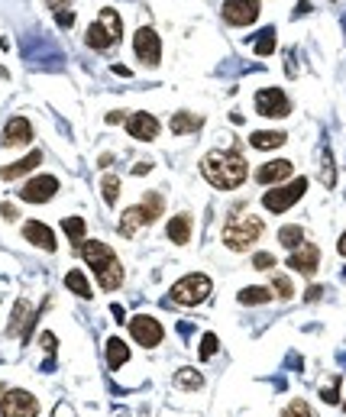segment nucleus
<instances>
[{"label":"nucleus","mask_w":346,"mask_h":417,"mask_svg":"<svg viewBox=\"0 0 346 417\" xmlns=\"http://www.w3.org/2000/svg\"><path fill=\"white\" fill-rule=\"evenodd\" d=\"M201 175L217 188V191H233L246 182L249 175V165H246L243 152L233 146L230 152H207L201 162Z\"/></svg>","instance_id":"nucleus-1"},{"label":"nucleus","mask_w":346,"mask_h":417,"mask_svg":"<svg viewBox=\"0 0 346 417\" xmlns=\"http://www.w3.org/2000/svg\"><path fill=\"white\" fill-rule=\"evenodd\" d=\"M81 256H85V262L91 266L94 278H97V285H101L104 292H113V288L123 285V266H120L117 252L110 249L107 242L85 240L81 242Z\"/></svg>","instance_id":"nucleus-2"},{"label":"nucleus","mask_w":346,"mask_h":417,"mask_svg":"<svg viewBox=\"0 0 346 417\" xmlns=\"http://www.w3.org/2000/svg\"><path fill=\"white\" fill-rule=\"evenodd\" d=\"M262 230H265V224H262L256 214L240 210V214H233V217L227 220V226H223V242H227L233 252H243V249H249V246L259 240Z\"/></svg>","instance_id":"nucleus-3"},{"label":"nucleus","mask_w":346,"mask_h":417,"mask_svg":"<svg viewBox=\"0 0 346 417\" xmlns=\"http://www.w3.org/2000/svg\"><path fill=\"white\" fill-rule=\"evenodd\" d=\"M214 292V282L207 275H201V272H191V275L178 278L175 288H172V301L175 304H185V308H195V304H201V301H207Z\"/></svg>","instance_id":"nucleus-4"},{"label":"nucleus","mask_w":346,"mask_h":417,"mask_svg":"<svg viewBox=\"0 0 346 417\" xmlns=\"http://www.w3.org/2000/svg\"><path fill=\"white\" fill-rule=\"evenodd\" d=\"M304 191H307V178H295V182H282L279 188H269L265 191V198H262V207L269 210V214H285V210H291L298 204V200L304 198Z\"/></svg>","instance_id":"nucleus-5"},{"label":"nucleus","mask_w":346,"mask_h":417,"mask_svg":"<svg viewBox=\"0 0 346 417\" xmlns=\"http://www.w3.org/2000/svg\"><path fill=\"white\" fill-rule=\"evenodd\" d=\"M0 414L4 417H36L39 414V401H36V395L23 392V388H10V392H4V398H0Z\"/></svg>","instance_id":"nucleus-6"},{"label":"nucleus","mask_w":346,"mask_h":417,"mask_svg":"<svg viewBox=\"0 0 346 417\" xmlns=\"http://www.w3.org/2000/svg\"><path fill=\"white\" fill-rule=\"evenodd\" d=\"M256 110H259L262 117L279 120L291 114V100L285 97L282 88H262V91H256Z\"/></svg>","instance_id":"nucleus-7"},{"label":"nucleus","mask_w":346,"mask_h":417,"mask_svg":"<svg viewBox=\"0 0 346 417\" xmlns=\"http://www.w3.org/2000/svg\"><path fill=\"white\" fill-rule=\"evenodd\" d=\"M130 334H133V340L139 343V346L155 350L162 343V336H165V330H162V324L155 317H149V314H136V317L130 320Z\"/></svg>","instance_id":"nucleus-8"},{"label":"nucleus","mask_w":346,"mask_h":417,"mask_svg":"<svg viewBox=\"0 0 346 417\" xmlns=\"http://www.w3.org/2000/svg\"><path fill=\"white\" fill-rule=\"evenodd\" d=\"M133 49H136V55H139V62L149 68H155L162 62V42H159V36H155V29H149V26L136 29Z\"/></svg>","instance_id":"nucleus-9"},{"label":"nucleus","mask_w":346,"mask_h":417,"mask_svg":"<svg viewBox=\"0 0 346 417\" xmlns=\"http://www.w3.org/2000/svg\"><path fill=\"white\" fill-rule=\"evenodd\" d=\"M55 191H59V178L55 175H36L20 188V198H23L26 204H46V200L55 198Z\"/></svg>","instance_id":"nucleus-10"},{"label":"nucleus","mask_w":346,"mask_h":417,"mask_svg":"<svg viewBox=\"0 0 346 417\" xmlns=\"http://www.w3.org/2000/svg\"><path fill=\"white\" fill-rule=\"evenodd\" d=\"M262 0H227L223 4V20L233 26H249L259 20Z\"/></svg>","instance_id":"nucleus-11"},{"label":"nucleus","mask_w":346,"mask_h":417,"mask_svg":"<svg viewBox=\"0 0 346 417\" xmlns=\"http://www.w3.org/2000/svg\"><path fill=\"white\" fill-rule=\"evenodd\" d=\"M36 320H39V314L33 310V304H29L26 298H20L17 308H13V320H10V327H7V336H17L20 334L23 340H29Z\"/></svg>","instance_id":"nucleus-12"},{"label":"nucleus","mask_w":346,"mask_h":417,"mask_svg":"<svg viewBox=\"0 0 346 417\" xmlns=\"http://www.w3.org/2000/svg\"><path fill=\"white\" fill-rule=\"evenodd\" d=\"M288 266L295 268V272H301V275L311 278L317 268H321V249L317 246H311V242H301L298 249H291V256H288Z\"/></svg>","instance_id":"nucleus-13"},{"label":"nucleus","mask_w":346,"mask_h":417,"mask_svg":"<svg viewBox=\"0 0 346 417\" xmlns=\"http://www.w3.org/2000/svg\"><path fill=\"white\" fill-rule=\"evenodd\" d=\"M159 120L152 117V114H146V110H139V114H133V117L127 120V133L133 136V139H139V142H149V139H155L159 136Z\"/></svg>","instance_id":"nucleus-14"},{"label":"nucleus","mask_w":346,"mask_h":417,"mask_svg":"<svg viewBox=\"0 0 346 417\" xmlns=\"http://www.w3.org/2000/svg\"><path fill=\"white\" fill-rule=\"evenodd\" d=\"M33 139V123L26 117H10L7 126H4V136H0V146H26Z\"/></svg>","instance_id":"nucleus-15"},{"label":"nucleus","mask_w":346,"mask_h":417,"mask_svg":"<svg viewBox=\"0 0 346 417\" xmlns=\"http://www.w3.org/2000/svg\"><path fill=\"white\" fill-rule=\"evenodd\" d=\"M23 236H26V242H33V246H39V249H46V252H55V233H52V226H46V224H39V220H26L23 224Z\"/></svg>","instance_id":"nucleus-16"},{"label":"nucleus","mask_w":346,"mask_h":417,"mask_svg":"<svg viewBox=\"0 0 346 417\" xmlns=\"http://www.w3.org/2000/svg\"><path fill=\"white\" fill-rule=\"evenodd\" d=\"M291 172H295V168H291L288 159H275V162H269V165H262L259 172H256V182L259 184H279V182H285Z\"/></svg>","instance_id":"nucleus-17"},{"label":"nucleus","mask_w":346,"mask_h":417,"mask_svg":"<svg viewBox=\"0 0 346 417\" xmlns=\"http://www.w3.org/2000/svg\"><path fill=\"white\" fill-rule=\"evenodd\" d=\"M139 226H149V217H146L143 204H136V207L123 210V217H120V236H136Z\"/></svg>","instance_id":"nucleus-18"},{"label":"nucleus","mask_w":346,"mask_h":417,"mask_svg":"<svg viewBox=\"0 0 346 417\" xmlns=\"http://www.w3.org/2000/svg\"><path fill=\"white\" fill-rule=\"evenodd\" d=\"M39 162H43V152H29L26 159L13 162V165H7V168H0V178H4V182H13V178H20V175H26V172L39 168Z\"/></svg>","instance_id":"nucleus-19"},{"label":"nucleus","mask_w":346,"mask_h":417,"mask_svg":"<svg viewBox=\"0 0 346 417\" xmlns=\"http://www.w3.org/2000/svg\"><path fill=\"white\" fill-rule=\"evenodd\" d=\"M85 42L88 46H91V49H97V52H104V49H110V46H113V33H110L107 26L101 23V20H97V23L94 26H88V33H85Z\"/></svg>","instance_id":"nucleus-20"},{"label":"nucleus","mask_w":346,"mask_h":417,"mask_svg":"<svg viewBox=\"0 0 346 417\" xmlns=\"http://www.w3.org/2000/svg\"><path fill=\"white\" fill-rule=\"evenodd\" d=\"M165 233H169L172 242L185 246V242L191 240V217H188V214H178V217H172V220H169V230H165Z\"/></svg>","instance_id":"nucleus-21"},{"label":"nucleus","mask_w":346,"mask_h":417,"mask_svg":"<svg viewBox=\"0 0 346 417\" xmlns=\"http://www.w3.org/2000/svg\"><path fill=\"white\" fill-rule=\"evenodd\" d=\"M249 146L253 149H279V146H285V133H279V130H259V133L249 136Z\"/></svg>","instance_id":"nucleus-22"},{"label":"nucleus","mask_w":346,"mask_h":417,"mask_svg":"<svg viewBox=\"0 0 346 417\" xmlns=\"http://www.w3.org/2000/svg\"><path fill=\"white\" fill-rule=\"evenodd\" d=\"M204 126V117H198V114H188V110H181V114H175L172 117V133H198Z\"/></svg>","instance_id":"nucleus-23"},{"label":"nucleus","mask_w":346,"mask_h":417,"mask_svg":"<svg viewBox=\"0 0 346 417\" xmlns=\"http://www.w3.org/2000/svg\"><path fill=\"white\" fill-rule=\"evenodd\" d=\"M123 362H130V346L120 340V336H110V340H107V366L120 369Z\"/></svg>","instance_id":"nucleus-24"},{"label":"nucleus","mask_w":346,"mask_h":417,"mask_svg":"<svg viewBox=\"0 0 346 417\" xmlns=\"http://www.w3.org/2000/svg\"><path fill=\"white\" fill-rule=\"evenodd\" d=\"M175 385L181 392H201L204 388V376L198 369H178L175 372Z\"/></svg>","instance_id":"nucleus-25"},{"label":"nucleus","mask_w":346,"mask_h":417,"mask_svg":"<svg viewBox=\"0 0 346 417\" xmlns=\"http://www.w3.org/2000/svg\"><path fill=\"white\" fill-rule=\"evenodd\" d=\"M62 230L68 233V240L75 242V249L88 240V224L81 217H65V220H62Z\"/></svg>","instance_id":"nucleus-26"},{"label":"nucleus","mask_w":346,"mask_h":417,"mask_svg":"<svg viewBox=\"0 0 346 417\" xmlns=\"http://www.w3.org/2000/svg\"><path fill=\"white\" fill-rule=\"evenodd\" d=\"M237 301L240 304H246V308H249V304H269L272 292L269 288H259V285H249V288H243V292L237 294Z\"/></svg>","instance_id":"nucleus-27"},{"label":"nucleus","mask_w":346,"mask_h":417,"mask_svg":"<svg viewBox=\"0 0 346 417\" xmlns=\"http://www.w3.org/2000/svg\"><path fill=\"white\" fill-rule=\"evenodd\" d=\"M65 288H68V292H75L78 294V298H91V288H88V278H85V272H78V268H71V272H68V275H65Z\"/></svg>","instance_id":"nucleus-28"},{"label":"nucleus","mask_w":346,"mask_h":417,"mask_svg":"<svg viewBox=\"0 0 346 417\" xmlns=\"http://www.w3.org/2000/svg\"><path fill=\"white\" fill-rule=\"evenodd\" d=\"M143 210H146V217H149V224H155V217H162V210H165V198L155 191H146Z\"/></svg>","instance_id":"nucleus-29"},{"label":"nucleus","mask_w":346,"mask_h":417,"mask_svg":"<svg viewBox=\"0 0 346 417\" xmlns=\"http://www.w3.org/2000/svg\"><path fill=\"white\" fill-rule=\"evenodd\" d=\"M253 49H256V55H259V59L272 55V52H275V29H262V33L253 39Z\"/></svg>","instance_id":"nucleus-30"},{"label":"nucleus","mask_w":346,"mask_h":417,"mask_svg":"<svg viewBox=\"0 0 346 417\" xmlns=\"http://www.w3.org/2000/svg\"><path fill=\"white\" fill-rule=\"evenodd\" d=\"M279 242L285 246V249H298V246L304 242V230H301V226H295V224L282 226V230H279Z\"/></svg>","instance_id":"nucleus-31"},{"label":"nucleus","mask_w":346,"mask_h":417,"mask_svg":"<svg viewBox=\"0 0 346 417\" xmlns=\"http://www.w3.org/2000/svg\"><path fill=\"white\" fill-rule=\"evenodd\" d=\"M101 194H104V200H107L110 207L120 200V178L117 175H104L101 178Z\"/></svg>","instance_id":"nucleus-32"},{"label":"nucleus","mask_w":346,"mask_h":417,"mask_svg":"<svg viewBox=\"0 0 346 417\" xmlns=\"http://www.w3.org/2000/svg\"><path fill=\"white\" fill-rule=\"evenodd\" d=\"M101 23L107 26L110 33H113V39H120V36H123V26H120V17H117V10H113V7H104L101 10Z\"/></svg>","instance_id":"nucleus-33"},{"label":"nucleus","mask_w":346,"mask_h":417,"mask_svg":"<svg viewBox=\"0 0 346 417\" xmlns=\"http://www.w3.org/2000/svg\"><path fill=\"white\" fill-rule=\"evenodd\" d=\"M272 288H275V294H279L282 301H291V298H295V285H291V278H288V275H275Z\"/></svg>","instance_id":"nucleus-34"},{"label":"nucleus","mask_w":346,"mask_h":417,"mask_svg":"<svg viewBox=\"0 0 346 417\" xmlns=\"http://www.w3.org/2000/svg\"><path fill=\"white\" fill-rule=\"evenodd\" d=\"M282 417H314V411H311V404H307V401L295 398L285 411H282Z\"/></svg>","instance_id":"nucleus-35"},{"label":"nucleus","mask_w":346,"mask_h":417,"mask_svg":"<svg viewBox=\"0 0 346 417\" xmlns=\"http://www.w3.org/2000/svg\"><path fill=\"white\" fill-rule=\"evenodd\" d=\"M198 356L207 362L211 356H217V334H204L201 336V346H198Z\"/></svg>","instance_id":"nucleus-36"},{"label":"nucleus","mask_w":346,"mask_h":417,"mask_svg":"<svg viewBox=\"0 0 346 417\" xmlns=\"http://www.w3.org/2000/svg\"><path fill=\"white\" fill-rule=\"evenodd\" d=\"M324 184H327V188H333V184H337V175H333V156H330V149H324Z\"/></svg>","instance_id":"nucleus-37"},{"label":"nucleus","mask_w":346,"mask_h":417,"mask_svg":"<svg viewBox=\"0 0 346 417\" xmlns=\"http://www.w3.org/2000/svg\"><path fill=\"white\" fill-rule=\"evenodd\" d=\"M272 266H275V256H272V252H256L253 256V268H259V272H269Z\"/></svg>","instance_id":"nucleus-38"},{"label":"nucleus","mask_w":346,"mask_h":417,"mask_svg":"<svg viewBox=\"0 0 346 417\" xmlns=\"http://www.w3.org/2000/svg\"><path fill=\"white\" fill-rule=\"evenodd\" d=\"M39 343H43V350H46V353H52V356H55V350H59V336L52 334V330H43Z\"/></svg>","instance_id":"nucleus-39"},{"label":"nucleus","mask_w":346,"mask_h":417,"mask_svg":"<svg viewBox=\"0 0 346 417\" xmlns=\"http://www.w3.org/2000/svg\"><path fill=\"white\" fill-rule=\"evenodd\" d=\"M46 4H49V10L55 13V17H65V13H71V10H68V4H71V0H46Z\"/></svg>","instance_id":"nucleus-40"},{"label":"nucleus","mask_w":346,"mask_h":417,"mask_svg":"<svg viewBox=\"0 0 346 417\" xmlns=\"http://www.w3.org/2000/svg\"><path fill=\"white\" fill-rule=\"evenodd\" d=\"M321 398L327 401V404H337V401H340V388H321Z\"/></svg>","instance_id":"nucleus-41"},{"label":"nucleus","mask_w":346,"mask_h":417,"mask_svg":"<svg viewBox=\"0 0 346 417\" xmlns=\"http://www.w3.org/2000/svg\"><path fill=\"white\" fill-rule=\"evenodd\" d=\"M0 214H4V220H17V207L13 204H0Z\"/></svg>","instance_id":"nucleus-42"},{"label":"nucleus","mask_w":346,"mask_h":417,"mask_svg":"<svg viewBox=\"0 0 346 417\" xmlns=\"http://www.w3.org/2000/svg\"><path fill=\"white\" fill-rule=\"evenodd\" d=\"M110 314H113V320H117V324H127V314H123V308H120V304H113V308H110Z\"/></svg>","instance_id":"nucleus-43"},{"label":"nucleus","mask_w":346,"mask_h":417,"mask_svg":"<svg viewBox=\"0 0 346 417\" xmlns=\"http://www.w3.org/2000/svg\"><path fill=\"white\" fill-rule=\"evenodd\" d=\"M321 285H311V288H307V292H304V298H307V301H317V298H321Z\"/></svg>","instance_id":"nucleus-44"},{"label":"nucleus","mask_w":346,"mask_h":417,"mask_svg":"<svg viewBox=\"0 0 346 417\" xmlns=\"http://www.w3.org/2000/svg\"><path fill=\"white\" fill-rule=\"evenodd\" d=\"M120 120H123V110H113V114L107 117V123H120Z\"/></svg>","instance_id":"nucleus-45"},{"label":"nucleus","mask_w":346,"mask_h":417,"mask_svg":"<svg viewBox=\"0 0 346 417\" xmlns=\"http://www.w3.org/2000/svg\"><path fill=\"white\" fill-rule=\"evenodd\" d=\"M337 249H340V256L346 259V230H343V236H340V242H337Z\"/></svg>","instance_id":"nucleus-46"},{"label":"nucleus","mask_w":346,"mask_h":417,"mask_svg":"<svg viewBox=\"0 0 346 417\" xmlns=\"http://www.w3.org/2000/svg\"><path fill=\"white\" fill-rule=\"evenodd\" d=\"M4 392H7V388H4V385H0V398H4Z\"/></svg>","instance_id":"nucleus-47"},{"label":"nucleus","mask_w":346,"mask_h":417,"mask_svg":"<svg viewBox=\"0 0 346 417\" xmlns=\"http://www.w3.org/2000/svg\"><path fill=\"white\" fill-rule=\"evenodd\" d=\"M343 408H346V404H343Z\"/></svg>","instance_id":"nucleus-48"}]
</instances>
